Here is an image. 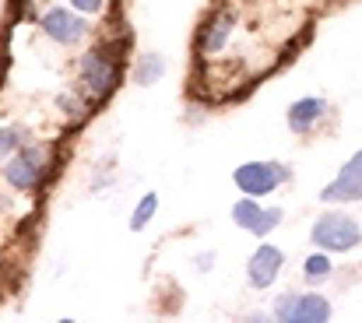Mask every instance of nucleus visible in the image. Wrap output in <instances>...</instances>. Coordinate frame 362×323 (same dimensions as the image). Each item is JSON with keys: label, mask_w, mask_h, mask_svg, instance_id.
Segmentation results:
<instances>
[{"label": "nucleus", "mask_w": 362, "mask_h": 323, "mask_svg": "<svg viewBox=\"0 0 362 323\" xmlns=\"http://www.w3.org/2000/svg\"><path fill=\"white\" fill-rule=\"evenodd\" d=\"M292 172H288V165H281V162H243L240 169L233 172V183H236V190H243L246 197H267V194H274L285 180H288Z\"/></svg>", "instance_id": "nucleus-4"}, {"label": "nucleus", "mask_w": 362, "mask_h": 323, "mask_svg": "<svg viewBox=\"0 0 362 323\" xmlns=\"http://www.w3.org/2000/svg\"><path fill=\"white\" fill-rule=\"evenodd\" d=\"M21 144H25V134L14 130V127H4V130H0V165H4Z\"/></svg>", "instance_id": "nucleus-14"}, {"label": "nucleus", "mask_w": 362, "mask_h": 323, "mask_svg": "<svg viewBox=\"0 0 362 323\" xmlns=\"http://www.w3.org/2000/svg\"><path fill=\"white\" fill-rule=\"evenodd\" d=\"M233 221L240 225L243 232H250V235H267L271 228L281 225V208H260L257 197L243 194L240 201L233 204Z\"/></svg>", "instance_id": "nucleus-9"}, {"label": "nucleus", "mask_w": 362, "mask_h": 323, "mask_svg": "<svg viewBox=\"0 0 362 323\" xmlns=\"http://www.w3.org/2000/svg\"><path fill=\"white\" fill-rule=\"evenodd\" d=\"M331 253L327 249H317V253H310L306 260H303V278L310 281V285H320V281H327L331 278Z\"/></svg>", "instance_id": "nucleus-11"}, {"label": "nucleus", "mask_w": 362, "mask_h": 323, "mask_svg": "<svg viewBox=\"0 0 362 323\" xmlns=\"http://www.w3.org/2000/svg\"><path fill=\"white\" fill-rule=\"evenodd\" d=\"M158 211V194H144L141 201H137V208H134V215H130V232H141L151 218Z\"/></svg>", "instance_id": "nucleus-13"}, {"label": "nucleus", "mask_w": 362, "mask_h": 323, "mask_svg": "<svg viewBox=\"0 0 362 323\" xmlns=\"http://www.w3.org/2000/svg\"><path fill=\"white\" fill-rule=\"evenodd\" d=\"M162 71H165V60H162L158 53H144V57L137 60V67H134V81H137V85H155V81L162 78Z\"/></svg>", "instance_id": "nucleus-12"}, {"label": "nucleus", "mask_w": 362, "mask_h": 323, "mask_svg": "<svg viewBox=\"0 0 362 323\" xmlns=\"http://www.w3.org/2000/svg\"><path fill=\"white\" fill-rule=\"evenodd\" d=\"M78 74H81V85H85V92H88L92 99H110L113 88L120 85V60H117L113 49L95 46V49H88V53L81 57Z\"/></svg>", "instance_id": "nucleus-3"}, {"label": "nucleus", "mask_w": 362, "mask_h": 323, "mask_svg": "<svg viewBox=\"0 0 362 323\" xmlns=\"http://www.w3.org/2000/svg\"><path fill=\"white\" fill-rule=\"evenodd\" d=\"M39 25H42V32H46L53 42H60V46H74V42H81L85 32H88V21H85L81 11H74V7H46L42 18H39Z\"/></svg>", "instance_id": "nucleus-6"}, {"label": "nucleus", "mask_w": 362, "mask_h": 323, "mask_svg": "<svg viewBox=\"0 0 362 323\" xmlns=\"http://www.w3.org/2000/svg\"><path fill=\"white\" fill-rule=\"evenodd\" d=\"M310 242L327 253H352L362 242V225L345 211H324L310 228Z\"/></svg>", "instance_id": "nucleus-2"}, {"label": "nucleus", "mask_w": 362, "mask_h": 323, "mask_svg": "<svg viewBox=\"0 0 362 323\" xmlns=\"http://www.w3.org/2000/svg\"><path fill=\"white\" fill-rule=\"evenodd\" d=\"M331 313V303L317 292H285L274 303V320L281 323H324Z\"/></svg>", "instance_id": "nucleus-5"}, {"label": "nucleus", "mask_w": 362, "mask_h": 323, "mask_svg": "<svg viewBox=\"0 0 362 323\" xmlns=\"http://www.w3.org/2000/svg\"><path fill=\"white\" fill-rule=\"evenodd\" d=\"M324 204H356L362 201V148L338 169V176L320 190Z\"/></svg>", "instance_id": "nucleus-7"}, {"label": "nucleus", "mask_w": 362, "mask_h": 323, "mask_svg": "<svg viewBox=\"0 0 362 323\" xmlns=\"http://www.w3.org/2000/svg\"><path fill=\"white\" fill-rule=\"evenodd\" d=\"M281 267H285V253L278 246H271V242H260L250 253V260H246V281H250V288H257V292L271 288L278 281Z\"/></svg>", "instance_id": "nucleus-8"}, {"label": "nucleus", "mask_w": 362, "mask_h": 323, "mask_svg": "<svg viewBox=\"0 0 362 323\" xmlns=\"http://www.w3.org/2000/svg\"><path fill=\"white\" fill-rule=\"evenodd\" d=\"M324 116H327V99H320V95H303V99H296L288 112H285V123H288V130L296 134V137H303V134H313L320 123H324Z\"/></svg>", "instance_id": "nucleus-10"}, {"label": "nucleus", "mask_w": 362, "mask_h": 323, "mask_svg": "<svg viewBox=\"0 0 362 323\" xmlns=\"http://www.w3.org/2000/svg\"><path fill=\"white\" fill-rule=\"evenodd\" d=\"M103 4L106 0H71V7L81 11V14H95V11H103Z\"/></svg>", "instance_id": "nucleus-15"}, {"label": "nucleus", "mask_w": 362, "mask_h": 323, "mask_svg": "<svg viewBox=\"0 0 362 323\" xmlns=\"http://www.w3.org/2000/svg\"><path fill=\"white\" fill-rule=\"evenodd\" d=\"M53 169V148L49 144H21L4 162V183L18 194H35Z\"/></svg>", "instance_id": "nucleus-1"}]
</instances>
